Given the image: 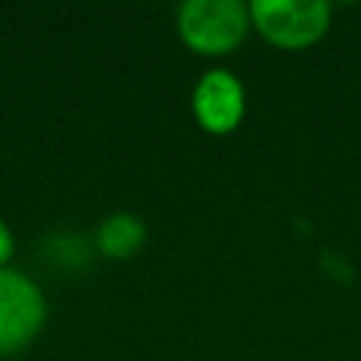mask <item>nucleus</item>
Listing matches in <instances>:
<instances>
[{"instance_id": "1", "label": "nucleus", "mask_w": 361, "mask_h": 361, "mask_svg": "<svg viewBox=\"0 0 361 361\" xmlns=\"http://www.w3.org/2000/svg\"><path fill=\"white\" fill-rule=\"evenodd\" d=\"M248 28V6L240 0H186L178 8V37L200 56H226L237 51Z\"/></svg>"}, {"instance_id": "2", "label": "nucleus", "mask_w": 361, "mask_h": 361, "mask_svg": "<svg viewBox=\"0 0 361 361\" xmlns=\"http://www.w3.org/2000/svg\"><path fill=\"white\" fill-rule=\"evenodd\" d=\"M248 17L274 48L305 51L327 34L333 8L327 0H254L248 3Z\"/></svg>"}, {"instance_id": "3", "label": "nucleus", "mask_w": 361, "mask_h": 361, "mask_svg": "<svg viewBox=\"0 0 361 361\" xmlns=\"http://www.w3.org/2000/svg\"><path fill=\"white\" fill-rule=\"evenodd\" d=\"M45 296L20 271L0 268V355L25 350L45 324Z\"/></svg>"}, {"instance_id": "4", "label": "nucleus", "mask_w": 361, "mask_h": 361, "mask_svg": "<svg viewBox=\"0 0 361 361\" xmlns=\"http://www.w3.org/2000/svg\"><path fill=\"white\" fill-rule=\"evenodd\" d=\"M192 116L212 135H228L243 124L245 116V87L226 71H206L192 90Z\"/></svg>"}, {"instance_id": "5", "label": "nucleus", "mask_w": 361, "mask_h": 361, "mask_svg": "<svg viewBox=\"0 0 361 361\" xmlns=\"http://www.w3.org/2000/svg\"><path fill=\"white\" fill-rule=\"evenodd\" d=\"M147 243V226L141 217L130 212H116L99 223L96 245L110 259H130L135 257Z\"/></svg>"}, {"instance_id": "6", "label": "nucleus", "mask_w": 361, "mask_h": 361, "mask_svg": "<svg viewBox=\"0 0 361 361\" xmlns=\"http://www.w3.org/2000/svg\"><path fill=\"white\" fill-rule=\"evenodd\" d=\"M11 254H14V237H11L8 226L0 220V268H6V262L11 259Z\"/></svg>"}]
</instances>
